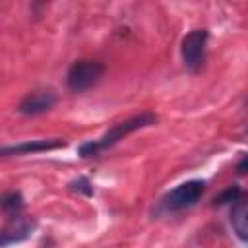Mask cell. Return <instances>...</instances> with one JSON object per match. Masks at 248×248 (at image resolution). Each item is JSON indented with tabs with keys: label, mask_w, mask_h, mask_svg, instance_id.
<instances>
[{
	"label": "cell",
	"mask_w": 248,
	"mask_h": 248,
	"mask_svg": "<svg viewBox=\"0 0 248 248\" xmlns=\"http://www.w3.org/2000/svg\"><path fill=\"white\" fill-rule=\"evenodd\" d=\"M207 39H209L207 29H194V31H190L182 39V43H180V54H182L184 66L190 72H198L203 66L205 52H207Z\"/></svg>",
	"instance_id": "obj_4"
},
{
	"label": "cell",
	"mask_w": 248,
	"mask_h": 248,
	"mask_svg": "<svg viewBox=\"0 0 248 248\" xmlns=\"http://www.w3.org/2000/svg\"><path fill=\"white\" fill-rule=\"evenodd\" d=\"M33 229H35V221L27 219V217H21V213L19 215H14V217H10V223L2 231L0 244L6 248L10 244H14V242H21L27 236H31Z\"/></svg>",
	"instance_id": "obj_6"
},
{
	"label": "cell",
	"mask_w": 248,
	"mask_h": 248,
	"mask_svg": "<svg viewBox=\"0 0 248 248\" xmlns=\"http://www.w3.org/2000/svg\"><path fill=\"white\" fill-rule=\"evenodd\" d=\"M66 141L62 140H33V141H25V143H17V145H8L2 149V155H10V153H39V151H48V149H56V147H64Z\"/></svg>",
	"instance_id": "obj_7"
},
{
	"label": "cell",
	"mask_w": 248,
	"mask_h": 248,
	"mask_svg": "<svg viewBox=\"0 0 248 248\" xmlns=\"http://www.w3.org/2000/svg\"><path fill=\"white\" fill-rule=\"evenodd\" d=\"M205 192V180L194 178V180H186L182 184H178L176 188H172L165 198H163V207L167 211H182L188 209L192 205L198 203V200L203 196Z\"/></svg>",
	"instance_id": "obj_2"
},
{
	"label": "cell",
	"mask_w": 248,
	"mask_h": 248,
	"mask_svg": "<svg viewBox=\"0 0 248 248\" xmlns=\"http://www.w3.org/2000/svg\"><path fill=\"white\" fill-rule=\"evenodd\" d=\"M244 198V192L238 188V186H229L225 192H221L217 198H215V205H234L236 202H240Z\"/></svg>",
	"instance_id": "obj_10"
},
{
	"label": "cell",
	"mask_w": 248,
	"mask_h": 248,
	"mask_svg": "<svg viewBox=\"0 0 248 248\" xmlns=\"http://www.w3.org/2000/svg\"><path fill=\"white\" fill-rule=\"evenodd\" d=\"M231 223H232V229H234L236 236L240 240L248 242V200L246 198H242L240 202H236L232 205Z\"/></svg>",
	"instance_id": "obj_8"
},
{
	"label": "cell",
	"mask_w": 248,
	"mask_h": 248,
	"mask_svg": "<svg viewBox=\"0 0 248 248\" xmlns=\"http://www.w3.org/2000/svg\"><path fill=\"white\" fill-rule=\"evenodd\" d=\"M157 122V116L151 114V112H141L138 116H132L128 120H122L118 124H114L110 130H107L99 140L95 141H87V143H81L79 145V155L81 157H93V155H99L101 151L112 147L114 143H118L120 140H124L128 134L136 132V130H141L145 126H151Z\"/></svg>",
	"instance_id": "obj_1"
},
{
	"label": "cell",
	"mask_w": 248,
	"mask_h": 248,
	"mask_svg": "<svg viewBox=\"0 0 248 248\" xmlns=\"http://www.w3.org/2000/svg\"><path fill=\"white\" fill-rule=\"evenodd\" d=\"M103 72H105V66L97 60H78V62H74L68 70V76H66L70 91H74V93L87 91L89 87H93L101 79Z\"/></svg>",
	"instance_id": "obj_3"
},
{
	"label": "cell",
	"mask_w": 248,
	"mask_h": 248,
	"mask_svg": "<svg viewBox=\"0 0 248 248\" xmlns=\"http://www.w3.org/2000/svg\"><path fill=\"white\" fill-rule=\"evenodd\" d=\"M2 209L6 213H10L12 217L14 215H19L21 209H23V198H21V194L19 192H8V194H4V198H2Z\"/></svg>",
	"instance_id": "obj_9"
},
{
	"label": "cell",
	"mask_w": 248,
	"mask_h": 248,
	"mask_svg": "<svg viewBox=\"0 0 248 248\" xmlns=\"http://www.w3.org/2000/svg\"><path fill=\"white\" fill-rule=\"evenodd\" d=\"M72 190H76V192H81V194H85V196H93V186H91V182L87 180V178H78V180H74L72 184Z\"/></svg>",
	"instance_id": "obj_11"
},
{
	"label": "cell",
	"mask_w": 248,
	"mask_h": 248,
	"mask_svg": "<svg viewBox=\"0 0 248 248\" xmlns=\"http://www.w3.org/2000/svg\"><path fill=\"white\" fill-rule=\"evenodd\" d=\"M236 172L238 174H248V153L242 157V161L236 165Z\"/></svg>",
	"instance_id": "obj_12"
},
{
	"label": "cell",
	"mask_w": 248,
	"mask_h": 248,
	"mask_svg": "<svg viewBox=\"0 0 248 248\" xmlns=\"http://www.w3.org/2000/svg\"><path fill=\"white\" fill-rule=\"evenodd\" d=\"M56 103V95L52 91H33L29 95H25L21 99V103L17 105V112L25 114V116H37L43 114L46 110H50Z\"/></svg>",
	"instance_id": "obj_5"
}]
</instances>
